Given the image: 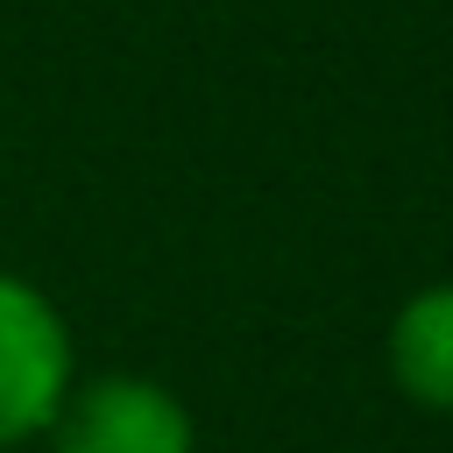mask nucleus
<instances>
[{"instance_id": "obj_1", "label": "nucleus", "mask_w": 453, "mask_h": 453, "mask_svg": "<svg viewBox=\"0 0 453 453\" xmlns=\"http://www.w3.org/2000/svg\"><path fill=\"white\" fill-rule=\"evenodd\" d=\"M71 389H78V340L64 304L21 269H0V453L50 439Z\"/></svg>"}, {"instance_id": "obj_2", "label": "nucleus", "mask_w": 453, "mask_h": 453, "mask_svg": "<svg viewBox=\"0 0 453 453\" xmlns=\"http://www.w3.org/2000/svg\"><path fill=\"white\" fill-rule=\"evenodd\" d=\"M50 453H198V418L170 382L142 368H99L64 396Z\"/></svg>"}, {"instance_id": "obj_3", "label": "nucleus", "mask_w": 453, "mask_h": 453, "mask_svg": "<svg viewBox=\"0 0 453 453\" xmlns=\"http://www.w3.org/2000/svg\"><path fill=\"white\" fill-rule=\"evenodd\" d=\"M382 368L403 403L453 418V276L418 283L382 333Z\"/></svg>"}]
</instances>
